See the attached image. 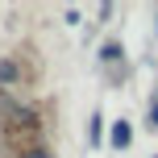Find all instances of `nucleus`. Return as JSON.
Here are the masks:
<instances>
[{
	"mask_svg": "<svg viewBox=\"0 0 158 158\" xmlns=\"http://www.w3.org/2000/svg\"><path fill=\"white\" fill-rule=\"evenodd\" d=\"M129 137H133V133H129V125H125V121H117V129H112V146H117V150H125Z\"/></svg>",
	"mask_w": 158,
	"mask_h": 158,
	"instance_id": "nucleus-1",
	"label": "nucleus"
}]
</instances>
